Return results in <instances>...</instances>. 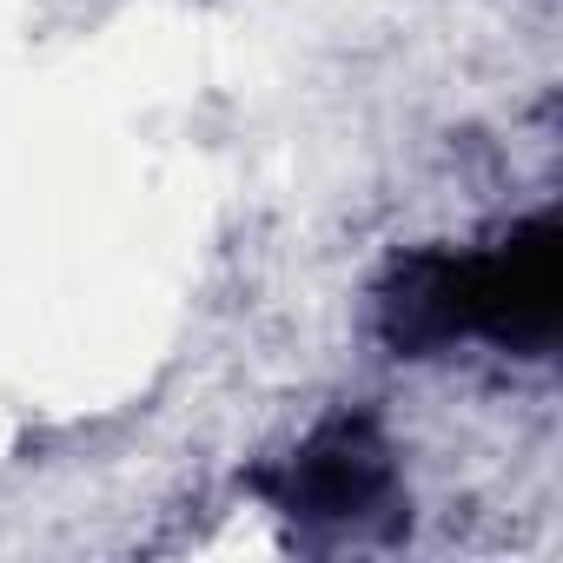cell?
<instances>
[{
    "mask_svg": "<svg viewBox=\"0 0 563 563\" xmlns=\"http://www.w3.org/2000/svg\"><path fill=\"white\" fill-rule=\"evenodd\" d=\"M556 325H563V232L550 212L471 252L457 245L411 252L378 286V339L398 358H438L451 345L550 358Z\"/></svg>",
    "mask_w": 563,
    "mask_h": 563,
    "instance_id": "cell-1",
    "label": "cell"
},
{
    "mask_svg": "<svg viewBox=\"0 0 563 563\" xmlns=\"http://www.w3.org/2000/svg\"><path fill=\"white\" fill-rule=\"evenodd\" d=\"M252 490L306 537L365 543L405 523V477L372 411H332L299 438L292 457L252 471Z\"/></svg>",
    "mask_w": 563,
    "mask_h": 563,
    "instance_id": "cell-2",
    "label": "cell"
}]
</instances>
